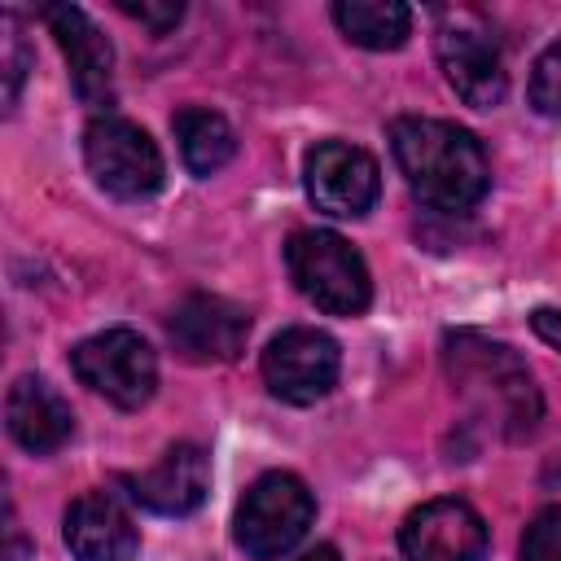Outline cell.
I'll list each match as a JSON object with an SVG mask.
<instances>
[{
  "mask_svg": "<svg viewBox=\"0 0 561 561\" xmlns=\"http://www.w3.org/2000/svg\"><path fill=\"white\" fill-rule=\"evenodd\" d=\"M342 351L320 329H285L263 351V381L280 403H316L333 390Z\"/></svg>",
  "mask_w": 561,
  "mask_h": 561,
  "instance_id": "obj_9",
  "label": "cell"
},
{
  "mask_svg": "<svg viewBox=\"0 0 561 561\" xmlns=\"http://www.w3.org/2000/svg\"><path fill=\"white\" fill-rule=\"evenodd\" d=\"M39 18L48 22V31L57 35V48L66 53L75 96L83 105H92V110H101V105L110 110V96H114V48L96 31V22L75 4H44Z\"/></svg>",
  "mask_w": 561,
  "mask_h": 561,
  "instance_id": "obj_12",
  "label": "cell"
},
{
  "mask_svg": "<svg viewBox=\"0 0 561 561\" xmlns=\"http://www.w3.org/2000/svg\"><path fill=\"white\" fill-rule=\"evenodd\" d=\"M302 184L316 210L333 219H359L373 210L381 193V171L368 149L346 145V140H320L302 158Z\"/></svg>",
  "mask_w": 561,
  "mask_h": 561,
  "instance_id": "obj_8",
  "label": "cell"
},
{
  "mask_svg": "<svg viewBox=\"0 0 561 561\" xmlns=\"http://www.w3.org/2000/svg\"><path fill=\"white\" fill-rule=\"evenodd\" d=\"M399 548L403 561H478L486 552V522L465 500H430L408 513Z\"/></svg>",
  "mask_w": 561,
  "mask_h": 561,
  "instance_id": "obj_11",
  "label": "cell"
},
{
  "mask_svg": "<svg viewBox=\"0 0 561 561\" xmlns=\"http://www.w3.org/2000/svg\"><path fill=\"white\" fill-rule=\"evenodd\" d=\"M167 333L175 342V351L193 364H228L245 351L250 337V316L245 307L219 298V294H188L171 320Z\"/></svg>",
  "mask_w": 561,
  "mask_h": 561,
  "instance_id": "obj_10",
  "label": "cell"
},
{
  "mask_svg": "<svg viewBox=\"0 0 561 561\" xmlns=\"http://www.w3.org/2000/svg\"><path fill=\"white\" fill-rule=\"evenodd\" d=\"M118 9H123L127 18H136L140 26H149L153 35L171 31V26L184 18V4H180V0H118Z\"/></svg>",
  "mask_w": 561,
  "mask_h": 561,
  "instance_id": "obj_21",
  "label": "cell"
},
{
  "mask_svg": "<svg viewBox=\"0 0 561 561\" xmlns=\"http://www.w3.org/2000/svg\"><path fill=\"white\" fill-rule=\"evenodd\" d=\"M434 53H438V66H443L451 92L465 105L491 110V105L504 101V92H508L504 57H500V44L491 39V31L478 18L443 13V22L434 31Z\"/></svg>",
  "mask_w": 561,
  "mask_h": 561,
  "instance_id": "obj_7",
  "label": "cell"
},
{
  "mask_svg": "<svg viewBox=\"0 0 561 561\" xmlns=\"http://www.w3.org/2000/svg\"><path fill=\"white\" fill-rule=\"evenodd\" d=\"M530 329H535L548 346L561 351V311H557V307H535V311H530Z\"/></svg>",
  "mask_w": 561,
  "mask_h": 561,
  "instance_id": "obj_22",
  "label": "cell"
},
{
  "mask_svg": "<svg viewBox=\"0 0 561 561\" xmlns=\"http://www.w3.org/2000/svg\"><path fill=\"white\" fill-rule=\"evenodd\" d=\"M298 561H337V548H316V552H307V557H298Z\"/></svg>",
  "mask_w": 561,
  "mask_h": 561,
  "instance_id": "obj_24",
  "label": "cell"
},
{
  "mask_svg": "<svg viewBox=\"0 0 561 561\" xmlns=\"http://www.w3.org/2000/svg\"><path fill=\"white\" fill-rule=\"evenodd\" d=\"M127 495L136 504H145L149 513L162 517H184L193 508H202L206 491H210V460L197 443H175L162 451L158 465H149L145 473H127L123 478Z\"/></svg>",
  "mask_w": 561,
  "mask_h": 561,
  "instance_id": "obj_13",
  "label": "cell"
},
{
  "mask_svg": "<svg viewBox=\"0 0 561 561\" xmlns=\"http://www.w3.org/2000/svg\"><path fill=\"white\" fill-rule=\"evenodd\" d=\"M530 105L543 118H561V39L548 44L530 70Z\"/></svg>",
  "mask_w": 561,
  "mask_h": 561,
  "instance_id": "obj_18",
  "label": "cell"
},
{
  "mask_svg": "<svg viewBox=\"0 0 561 561\" xmlns=\"http://www.w3.org/2000/svg\"><path fill=\"white\" fill-rule=\"evenodd\" d=\"M522 561H561V504L530 517L522 535Z\"/></svg>",
  "mask_w": 561,
  "mask_h": 561,
  "instance_id": "obj_19",
  "label": "cell"
},
{
  "mask_svg": "<svg viewBox=\"0 0 561 561\" xmlns=\"http://www.w3.org/2000/svg\"><path fill=\"white\" fill-rule=\"evenodd\" d=\"M171 127H175V140H180V158H184V167H188L193 175H215V171L228 167L232 153H237V136H232L228 118L215 114V110L184 105V110L171 118Z\"/></svg>",
  "mask_w": 561,
  "mask_h": 561,
  "instance_id": "obj_16",
  "label": "cell"
},
{
  "mask_svg": "<svg viewBox=\"0 0 561 561\" xmlns=\"http://www.w3.org/2000/svg\"><path fill=\"white\" fill-rule=\"evenodd\" d=\"M75 377L114 408H145L158 390V355L136 329H105L70 351Z\"/></svg>",
  "mask_w": 561,
  "mask_h": 561,
  "instance_id": "obj_6",
  "label": "cell"
},
{
  "mask_svg": "<svg viewBox=\"0 0 561 561\" xmlns=\"http://www.w3.org/2000/svg\"><path fill=\"white\" fill-rule=\"evenodd\" d=\"M443 364L460 399L478 408V416H486L504 438H522L539 425L543 399L513 346L491 342L482 333H447Z\"/></svg>",
  "mask_w": 561,
  "mask_h": 561,
  "instance_id": "obj_2",
  "label": "cell"
},
{
  "mask_svg": "<svg viewBox=\"0 0 561 561\" xmlns=\"http://www.w3.org/2000/svg\"><path fill=\"white\" fill-rule=\"evenodd\" d=\"M26 44H22V31H18V18L4 13V101L13 105L18 92H22V79H26Z\"/></svg>",
  "mask_w": 561,
  "mask_h": 561,
  "instance_id": "obj_20",
  "label": "cell"
},
{
  "mask_svg": "<svg viewBox=\"0 0 561 561\" xmlns=\"http://www.w3.org/2000/svg\"><path fill=\"white\" fill-rule=\"evenodd\" d=\"M333 22L351 44L386 53V48H399L408 39L412 9L399 4V0H337L333 4Z\"/></svg>",
  "mask_w": 561,
  "mask_h": 561,
  "instance_id": "obj_17",
  "label": "cell"
},
{
  "mask_svg": "<svg viewBox=\"0 0 561 561\" xmlns=\"http://www.w3.org/2000/svg\"><path fill=\"white\" fill-rule=\"evenodd\" d=\"M4 421H9V434L18 447L44 456V451H57L70 430H75V416H70V403L44 381V377H18L9 386V399H4Z\"/></svg>",
  "mask_w": 561,
  "mask_h": 561,
  "instance_id": "obj_15",
  "label": "cell"
},
{
  "mask_svg": "<svg viewBox=\"0 0 561 561\" xmlns=\"http://www.w3.org/2000/svg\"><path fill=\"white\" fill-rule=\"evenodd\" d=\"M539 482H543L548 491H561V451H552V456L543 460V473H539Z\"/></svg>",
  "mask_w": 561,
  "mask_h": 561,
  "instance_id": "obj_23",
  "label": "cell"
},
{
  "mask_svg": "<svg viewBox=\"0 0 561 561\" xmlns=\"http://www.w3.org/2000/svg\"><path fill=\"white\" fill-rule=\"evenodd\" d=\"M285 267L298 294L329 316H359L373 302V280L359 250L329 228L294 232L285 241Z\"/></svg>",
  "mask_w": 561,
  "mask_h": 561,
  "instance_id": "obj_3",
  "label": "cell"
},
{
  "mask_svg": "<svg viewBox=\"0 0 561 561\" xmlns=\"http://www.w3.org/2000/svg\"><path fill=\"white\" fill-rule=\"evenodd\" d=\"M390 149L408 180V188L447 215H465L482 202L491 184L486 153L473 131L443 123V118H394Z\"/></svg>",
  "mask_w": 561,
  "mask_h": 561,
  "instance_id": "obj_1",
  "label": "cell"
},
{
  "mask_svg": "<svg viewBox=\"0 0 561 561\" xmlns=\"http://www.w3.org/2000/svg\"><path fill=\"white\" fill-rule=\"evenodd\" d=\"M83 162L92 171V180L123 202H145L162 188V153L149 140L145 127H136L131 118L118 114H96L83 131Z\"/></svg>",
  "mask_w": 561,
  "mask_h": 561,
  "instance_id": "obj_5",
  "label": "cell"
},
{
  "mask_svg": "<svg viewBox=\"0 0 561 561\" xmlns=\"http://www.w3.org/2000/svg\"><path fill=\"white\" fill-rule=\"evenodd\" d=\"M311 522H316V500H311L307 482L294 473H263L237 504L232 539L245 557L276 561L289 548H298V539L311 530Z\"/></svg>",
  "mask_w": 561,
  "mask_h": 561,
  "instance_id": "obj_4",
  "label": "cell"
},
{
  "mask_svg": "<svg viewBox=\"0 0 561 561\" xmlns=\"http://www.w3.org/2000/svg\"><path fill=\"white\" fill-rule=\"evenodd\" d=\"M66 548L75 561H131L140 548L131 513L110 495V491H83L66 508Z\"/></svg>",
  "mask_w": 561,
  "mask_h": 561,
  "instance_id": "obj_14",
  "label": "cell"
}]
</instances>
